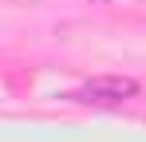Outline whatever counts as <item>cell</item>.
I'll use <instances>...</instances> for the list:
<instances>
[{
	"label": "cell",
	"instance_id": "obj_1",
	"mask_svg": "<svg viewBox=\"0 0 146 142\" xmlns=\"http://www.w3.org/2000/svg\"><path fill=\"white\" fill-rule=\"evenodd\" d=\"M138 95V83L126 75H99L91 83H83L79 91H71V103H95V107H115Z\"/></svg>",
	"mask_w": 146,
	"mask_h": 142
}]
</instances>
